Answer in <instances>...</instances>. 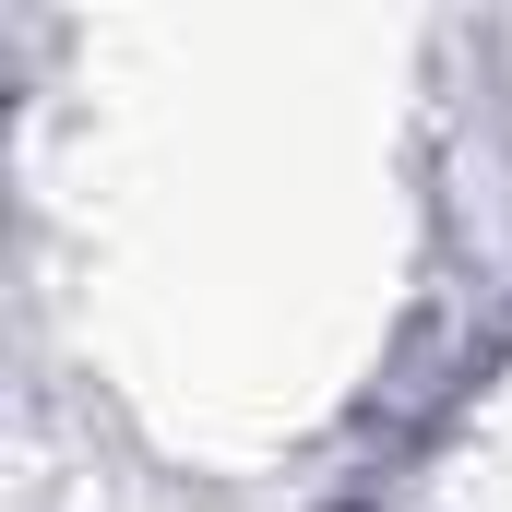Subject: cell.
Here are the masks:
<instances>
[]
</instances>
